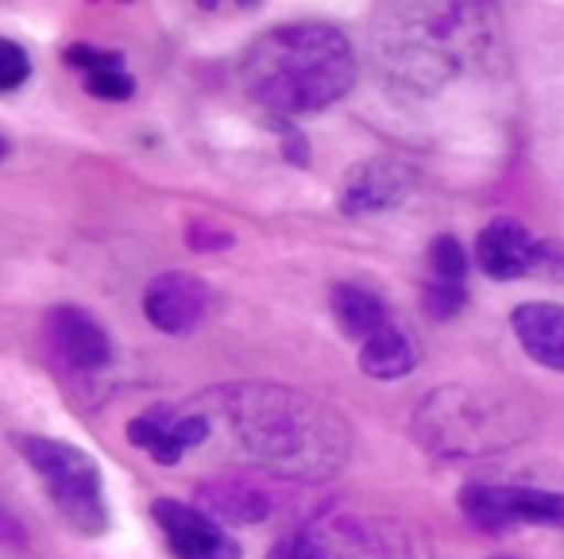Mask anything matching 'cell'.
I'll use <instances>...</instances> for the list:
<instances>
[{
  "label": "cell",
  "mask_w": 564,
  "mask_h": 559,
  "mask_svg": "<svg viewBox=\"0 0 564 559\" xmlns=\"http://www.w3.org/2000/svg\"><path fill=\"white\" fill-rule=\"evenodd\" d=\"M220 405L240 448L279 479L317 482L345 471L352 428L322 397L274 382H236L220 390Z\"/></svg>",
  "instance_id": "6da1fadb"
},
{
  "label": "cell",
  "mask_w": 564,
  "mask_h": 559,
  "mask_svg": "<svg viewBox=\"0 0 564 559\" xmlns=\"http://www.w3.org/2000/svg\"><path fill=\"white\" fill-rule=\"evenodd\" d=\"M329 559H433L430 540L383 513L337 509L314 525Z\"/></svg>",
  "instance_id": "8992f818"
},
{
  "label": "cell",
  "mask_w": 564,
  "mask_h": 559,
  "mask_svg": "<svg viewBox=\"0 0 564 559\" xmlns=\"http://www.w3.org/2000/svg\"><path fill=\"white\" fill-rule=\"evenodd\" d=\"M66 63H70L74 70H82V78H86V74H97V70H117V66H124V58H120L117 51L89 47V43H70V47H66Z\"/></svg>",
  "instance_id": "7402d4cb"
},
{
  "label": "cell",
  "mask_w": 564,
  "mask_h": 559,
  "mask_svg": "<svg viewBox=\"0 0 564 559\" xmlns=\"http://www.w3.org/2000/svg\"><path fill=\"white\" fill-rule=\"evenodd\" d=\"M267 559H329V551H325L322 536H317L314 525H310V528H299V533L282 536V540L267 551Z\"/></svg>",
  "instance_id": "ffe728a7"
},
{
  "label": "cell",
  "mask_w": 564,
  "mask_h": 559,
  "mask_svg": "<svg viewBox=\"0 0 564 559\" xmlns=\"http://www.w3.org/2000/svg\"><path fill=\"white\" fill-rule=\"evenodd\" d=\"M510 325L533 363L564 374V305L525 302L510 313Z\"/></svg>",
  "instance_id": "9a60e30c"
},
{
  "label": "cell",
  "mask_w": 564,
  "mask_h": 559,
  "mask_svg": "<svg viewBox=\"0 0 564 559\" xmlns=\"http://www.w3.org/2000/svg\"><path fill=\"white\" fill-rule=\"evenodd\" d=\"M189 248L197 251H217V248H232V232H225V228H209V224H194L186 232Z\"/></svg>",
  "instance_id": "cb8c5ba5"
},
{
  "label": "cell",
  "mask_w": 564,
  "mask_h": 559,
  "mask_svg": "<svg viewBox=\"0 0 564 559\" xmlns=\"http://www.w3.org/2000/svg\"><path fill=\"white\" fill-rule=\"evenodd\" d=\"M333 317H337V325L345 328V336H352V340H360V343L371 340L383 325H391L383 302H379L371 289L356 286V282L333 286Z\"/></svg>",
  "instance_id": "e0dca14e"
},
{
  "label": "cell",
  "mask_w": 564,
  "mask_h": 559,
  "mask_svg": "<svg viewBox=\"0 0 564 559\" xmlns=\"http://www.w3.org/2000/svg\"><path fill=\"white\" fill-rule=\"evenodd\" d=\"M197 505L220 525H259L274 513V497L256 479H209L197 486Z\"/></svg>",
  "instance_id": "5bb4252c"
},
{
  "label": "cell",
  "mask_w": 564,
  "mask_h": 559,
  "mask_svg": "<svg viewBox=\"0 0 564 559\" xmlns=\"http://www.w3.org/2000/svg\"><path fill=\"white\" fill-rule=\"evenodd\" d=\"M525 425L530 420L510 397L476 386H441L414 409V440L445 459L507 451L525 436Z\"/></svg>",
  "instance_id": "277c9868"
},
{
  "label": "cell",
  "mask_w": 564,
  "mask_h": 559,
  "mask_svg": "<svg viewBox=\"0 0 564 559\" xmlns=\"http://www.w3.org/2000/svg\"><path fill=\"white\" fill-rule=\"evenodd\" d=\"M205 436H209V420L197 413H178L171 405H155V409H143L140 417L128 420V440L163 467H174Z\"/></svg>",
  "instance_id": "8fae6325"
},
{
  "label": "cell",
  "mask_w": 564,
  "mask_h": 559,
  "mask_svg": "<svg viewBox=\"0 0 564 559\" xmlns=\"http://www.w3.org/2000/svg\"><path fill=\"white\" fill-rule=\"evenodd\" d=\"M47 343L74 371H97L112 359L109 332L78 305H63V309L47 313Z\"/></svg>",
  "instance_id": "4fadbf2b"
},
{
  "label": "cell",
  "mask_w": 564,
  "mask_h": 559,
  "mask_svg": "<svg viewBox=\"0 0 564 559\" xmlns=\"http://www.w3.org/2000/svg\"><path fill=\"white\" fill-rule=\"evenodd\" d=\"M414 194V171L399 158H371L348 174L340 189V209L364 217V212H383L402 205Z\"/></svg>",
  "instance_id": "7c38bea8"
},
{
  "label": "cell",
  "mask_w": 564,
  "mask_h": 559,
  "mask_svg": "<svg viewBox=\"0 0 564 559\" xmlns=\"http://www.w3.org/2000/svg\"><path fill=\"white\" fill-rule=\"evenodd\" d=\"M151 517H155L174 559H240V544L202 505L159 497V502H151Z\"/></svg>",
  "instance_id": "9c48e42d"
},
{
  "label": "cell",
  "mask_w": 564,
  "mask_h": 559,
  "mask_svg": "<svg viewBox=\"0 0 564 559\" xmlns=\"http://www.w3.org/2000/svg\"><path fill=\"white\" fill-rule=\"evenodd\" d=\"M417 366V343L406 328L383 325L371 340L360 343V371L371 379L394 382L402 374H410Z\"/></svg>",
  "instance_id": "2e32d148"
},
{
  "label": "cell",
  "mask_w": 564,
  "mask_h": 559,
  "mask_svg": "<svg viewBox=\"0 0 564 559\" xmlns=\"http://www.w3.org/2000/svg\"><path fill=\"white\" fill-rule=\"evenodd\" d=\"M12 443L43 479L66 525L78 528L82 536H101L109 528V502H105L101 467L94 463V456L51 436H12Z\"/></svg>",
  "instance_id": "5b68a950"
},
{
  "label": "cell",
  "mask_w": 564,
  "mask_h": 559,
  "mask_svg": "<svg viewBox=\"0 0 564 559\" xmlns=\"http://www.w3.org/2000/svg\"><path fill=\"white\" fill-rule=\"evenodd\" d=\"M240 78L251 101L279 117L322 112L356 86V51L340 28L294 20L251 40Z\"/></svg>",
  "instance_id": "3957f363"
},
{
  "label": "cell",
  "mask_w": 564,
  "mask_h": 559,
  "mask_svg": "<svg viewBox=\"0 0 564 559\" xmlns=\"http://www.w3.org/2000/svg\"><path fill=\"white\" fill-rule=\"evenodd\" d=\"M205 313H209V286L197 274H159L143 289V317H148L151 328H159L166 336H182L189 328H197Z\"/></svg>",
  "instance_id": "30bf717a"
},
{
  "label": "cell",
  "mask_w": 564,
  "mask_h": 559,
  "mask_svg": "<svg viewBox=\"0 0 564 559\" xmlns=\"http://www.w3.org/2000/svg\"><path fill=\"white\" fill-rule=\"evenodd\" d=\"M460 513L487 533H507L522 525L564 528V494L533 486H507V482H468L456 494Z\"/></svg>",
  "instance_id": "52a82bcc"
},
{
  "label": "cell",
  "mask_w": 564,
  "mask_h": 559,
  "mask_svg": "<svg viewBox=\"0 0 564 559\" xmlns=\"http://www.w3.org/2000/svg\"><path fill=\"white\" fill-rule=\"evenodd\" d=\"M430 271L433 282H445V286H464V274H468V251L456 235H437L430 243Z\"/></svg>",
  "instance_id": "ac0fdd59"
},
{
  "label": "cell",
  "mask_w": 564,
  "mask_h": 559,
  "mask_svg": "<svg viewBox=\"0 0 564 559\" xmlns=\"http://www.w3.org/2000/svg\"><path fill=\"white\" fill-rule=\"evenodd\" d=\"M491 559H514V556H491Z\"/></svg>",
  "instance_id": "d4e9b609"
},
{
  "label": "cell",
  "mask_w": 564,
  "mask_h": 559,
  "mask_svg": "<svg viewBox=\"0 0 564 559\" xmlns=\"http://www.w3.org/2000/svg\"><path fill=\"white\" fill-rule=\"evenodd\" d=\"M28 78H32V58L24 55L20 43L4 40L0 43V89L12 94V89H20Z\"/></svg>",
  "instance_id": "44dd1931"
},
{
  "label": "cell",
  "mask_w": 564,
  "mask_h": 559,
  "mask_svg": "<svg viewBox=\"0 0 564 559\" xmlns=\"http://www.w3.org/2000/svg\"><path fill=\"white\" fill-rule=\"evenodd\" d=\"M371 43L394 94L430 97L499 51V12L484 4H383Z\"/></svg>",
  "instance_id": "7a4b0ae2"
},
{
  "label": "cell",
  "mask_w": 564,
  "mask_h": 559,
  "mask_svg": "<svg viewBox=\"0 0 564 559\" xmlns=\"http://www.w3.org/2000/svg\"><path fill=\"white\" fill-rule=\"evenodd\" d=\"M476 263L487 278L514 282V278H556L564 274V248L553 240H538L525 224L502 217L479 232Z\"/></svg>",
  "instance_id": "ba28073f"
},
{
  "label": "cell",
  "mask_w": 564,
  "mask_h": 559,
  "mask_svg": "<svg viewBox=\"0 0 564 559\" xmlns=\"http://www.w3.org/2000/svg\"><path fill=\"white\" fill-rule=\"evenodd\" d=\"M82 86H86L89 97H101V101H128V97L135 94V78L124 70V66H117V70L86 74Z\"/></svg>",
  "instance_id": "d6986e66"
},
{
  "label": "cell",
  "mask_w": 564,
  "mask_h": 559,
  "mask_svg": "<svg viewBox=\"0 0 564 559\" xmlns=\"http://www.w3.org/2000/svg\"><path fill=\"white\" fill-rule=\"evenodd\" d=\"M464 302H468L464 286H445V282H433L430 294H425V309H430L433 317H441V320L456 317V313L464 309Z\"/></svg>",
  "instance_id": "603a6c76"
}]
</instances>
